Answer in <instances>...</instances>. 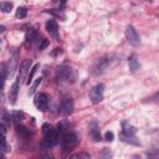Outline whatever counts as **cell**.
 Wrapping results in <instances>:
<instances>
[{
  "mask_svg": "<svg viewBox=\"0 0 159 159\" xmlns=\"http://www.w3.org/2000/svg\"><path fill=\"white\" fill-rule=\"evenodd\" d=\"M32 68V61L30 58H25L21 65H20V72H19V78L20 80H27V76Z\"/></svg>",
  "mask_w": 159,
  "mask_h": 159,
  "instance_id": "obj_7",
  "label": "cell"
},
{
  "mask_svg": "<svg viewBox=\"0 0 159 159\" xmlns=\"http://www.w3.org/2000/svg\"><path fill=\"white\" fill-rule=\"evenodd\" d=\"M88 132H89V135L92 137V139L94 142H101L102 137H101V133H99V127H98V123L97 120H92L88 125Z\"/></svg>",
  "mask_w": 159,
  "mask_h": 159,
  "instance_id": "obj_8",
  "label": "cell"
},
{
  "mask_svg": "<svg viewBox=\"0 0 159 159\" xmlns=\"http://www.w3.org/2000/svg\"><path fill=\"white\" fill-rule=\"evenodd\" d=\"M46 31L50 34V36H52L55 40H58V26L57 22L55 20H48L46 22Z\"/></svg>",
  "mask_w": 159,
  "mask_h": 159,
  "instance_id": "obj_11",
  "label": "cell"
},
{
  "mask_svg": "<svg viewBox=\"0 0 159 159\" xmlns=\"http://www.w3.org/2000/svg\"><path fill=\"white\" fill-rule=\"evenodd\" d=\"M16 55H14L12 57H10V61H9V67H7V76L11 78L14 76V72L16 70V65H17V60H16Z\"/></svg>",
  "mask_w": 159,
  "mask_h": 159,
  "instance_id": "obj_14",
  "label": "cell"
},
{
  "mask_svg": "<svg viewBox=\"0 0 159 159\" xmlns=\"http://www.w3.org/2000/svg\"><path fill=\"white\" fill-rule=\"evenodd\" d=\"M135 132H137V129H135L133 125H130L127 120H123V122H122V133H123V134L129 135V137H134Z\"/></svg>",
  "mask_w": 159,
  "mask_h": 159,
  "instance_id": "obj_13",
  "label": "cell"
},
{
  "mask_svg": "<svg viewBox=\"0 0 159 159\" xmlns=\"http://www.w3.org/2000/svg\"><path fill=\"white\" fill-rule=\"evenodd\" d=\"M125 37L132 46H139L140 45V37H139V34L137 32V30L134 29V26L128 25L125 27Z\"/></svg>",
  "mask_w": 159,
  "mask_h": 159,
  "instance_id": "obj_6",
  "label": "cell"
},
{
  "mask_svg": "<svg viewBox=\"0 0 159 159\" xmlns=\"http://www.w3.org/2000/svg\"><path fill=\"white\" fill-rule=\"evenodd\" d=\"M128 67H129V70L132 72H135L137 70H139V62L135 58V56H130L128 58Z\"/></svg>",
  "mask_w": 159,
  "mask_h": 159,
  "instance_id": "obj_16",
  "label": "cell"
},
{
  "mask_svg": "<svg viewBox=\"0 0 159 159\" xmlns=\"http://www.w3.org/2000/svg\"><path fill=\"white\" fill-rule=\"evenodd\" d=\"M15 15H16L17 19H24V17H26V15H27V10H26V7H22V6L17 7Z\"/></svg>",
  "mask_w": 159,
  "mask_h": 159,
  "instance_id": "obj_22",
  "label": "cell"
},
{
  "mask_svg": "<svg viewBox=\"0 0 159 159\" xmlns=\"http://www.w3.org/2000/svg\"><path fill=\"white\" fill-rule=\"evenodd\" d=\"M119 139H120L122 142H124V143H129V144H133V145H139V144H140L134 137H129V135H125V134H123V133L119 134Z\"/></svg>",
  "mask_w": 159,
  "mask_h": 159,
  "instance_id": "obj_17",
  "label": "cell"
},
{
  "mask_svg": "<svg viewBox=\"0 0 159 159\" xmlns=\"http://www.w3.org/2000/svg\"><path fill=\"white\" fill-rule=\"evenodd\" d=\"M103 93H104V86L102 83H98L96 86H93L89 91V99L93 104L99 103L103 99Z\"/></svg>",
  "mask_w": 159,
  "mask_h": 159,
  "instance_id": "obj_4",
  "label": "cell"
},
{
  "mask_svg": "<svg viewBox=\"0 0 159 159\" xmlns=\"http://www.w3.org/2000/svg\"><path fill=\"white\" fill-rule=\"evenodd\" d=\"M39 67H40V65H39V63H36V65H34V66H32V68H31V71H30V73H29V76H27V80H26V84H32L34 76H35V73L37 72Z\"/></svg>",
  "mask_w": 159,
  "mask_h": 159,
  "instance_id": "obj_19",
  "label": "cell"
},
{
  "mask_svg": "<svg viewBox=\"0 0 159 159\" xmlns=\"http://www.w3.org/2000/svg\"><path fill=\"white\" fill-rule=\"evenodd\" d=\"M70 159H91V155L88 153H84V152H81V153H77V154H73Z\"/></svg>",
  "mask_w": 159,
  "mask_h": 159,
  "instance_id": "obj_24",
  "label": "cell"
},
{
  "mask_svg": "<svg viewBox=\"0 0 159 159\" xmlns=\"http://www.w3.org/2000/svg\"><path fill=\"white\" fill-rule=\"evenodd\" d=\"M104 138H106L107 142H112V140L114 139V134H113V132H106Z\"/></svg>",
  "mask_w": 159,
  "mask_h": 159,
  "instance_id": "obj_27",
  "label": "cell"
},
{
  "mask_svg": "<svg viewBox=\"0 0 159 159\" xmlns=\"http://www.w3.org/2000/svg\"><path fill=\"white\" fill-rule=\"evenodd\" d=\"M71 72H72V68L67 65H61L57 67V77L61 78V80H68L71 77Z\"/></svg>",
  "mask_w": 159,
  "mask_h": 159,
  "instance_id": "obj_12",
  "label": "cell"
},
{
  "mask_svg": "<svg viewBox=\"0 0 159 159\" xmlns=\"http://www.w3.org/2000/svg\"><path fill=\"white\" fill-rule=\"evenodd\" d=\"M112 158V153L108 148H104L101 153V159H111Z\"/></svg>",
  "mask_w": 159,
  "mask_h": 159,
  "instance_id": "obj_26",
  "label": "cell"
},
{
  "mask_svg": "<svg viewBox=\"0 0 159 159\" xmlns=\"http://www.w3.org/2000/svg\"><path fill=\"white\" fill-rule=\"evenodd\" d=\"M16 133L22 137V138H30L31 137V132L29 128H26L25 125H21V124H17L16 125Z\"/></svg>",
  "mask_w": 159,
  "mask_h": 159,
  "instance_id": "obj_15",
  "label": "cell"
},
{
  "mask_svg": "<svg viewBox=\"0 0 159 159\" xmlns=\"http://www.w3.org/2000/svg\"><path fill=\"white\" fill-rule=\"evenodd\" d=\"M61 53H62V50H61V48H58V47H56V48L52 51V53H51V55H52L53 57H56V56H58V55H61Z\"/></svg>",
  "mask_w": 159,
  "mask_h": 159,
  "instance_id": "obj_30",
  "label": "cell"
},
{
  "mask_svg": "<svg viewBox=\"0 0 159 159\" xmlns=\"http://www.w3.org/2000/svg\"><path fill=\"white\" fill-rule=\"evenodd\" d=\"M41 81H42V78L39 77V78L35 80V82H32V84H31V87H30V89H29V94H34V93H35V91H36V88L39 87V84L41 83Z\"/></svg>",
  "mask_w": 159,
  "mask_h": 159,
  "instance_id": "obj_23",
  "label": "cell"
},
{
  "mask_svg": "<svg viewBox=\"0 0 159 159\" xmlns=\"http://www.w3.org/2000/svg\"><path fill=\"white\" fill-rule=\"evenodd\" d=\"M48 43H50V42H48V40H42V42L40 43L39 48H40V50H45V48L48 46Z\"/></svg>",
  "mask_w": 159,
  "mask_h": 159,
  "instance_id": "obj_29",
  "label": "cell"
},
{
  "mask_svg": "<svg viewBox=\"0 0 159 159\" xmlns=\"http://www.w3.org/2000/svg\"><path fill=\"white\" fill-rule=\"evenodd\" d=\"M148 102H159V92L153 94L150 98H148Z\"/></svg>",
  "mask_w": 159,
  "mask_h": 159,
  "instance_id": "obj_28",
  "label": "cell"
},
{
  "mask_svg": "<svg viewBox=\"0 0 159 159\" xmlns=\"http://www.w3.org/2000/svg\"><path fill=\"white\" fill-rule=\"evenodd\" d=\"M34 104L39 111L46 112L47 108H48V96L46 93H43V92L37 93L35 96V98H34Z\"/></svg>",
  "mask_w": 159,
  "mask_h": 159,
  "instance_id": "obj_5",
  "label": "cell"
},
{
  "mask_svg": "<svg viewBox=\"0 0 159 159\" xmlns=\"http://www.w3.org/2000/svg\"><path fill=\"white\" fill-rule=\"evenodd\" d=\"M144 155H145L147 159H159V148L150 149V150L145 152Z\"/></svg>",
  "mask_w": 159,
  "mask_h": 159,
  "instance_id": "obj_18",
  "label": "cell"
},
{
  "mask_svg": "<svg viewBox=\"0 0 159 159\" xmlns=\"http://www.w3.org/2000/svg\"><path fill=\"white\" fill-rule=\"evenodd\" d=\"M19 83H20V78L17 77V80H15L12 86L10 87V91H9V102H10V104L16 103L17 94H19Z\"/></svg>",
  "mask_w": 159,
  "mask_h": 159,
  "instance_id": "obj_9",
  "label": "cell"
},
{
  "mask_svg": "<svg viewBox=\"0 0 159 159\" xmlns=\"http://www.w3.org/2000/svg\"><path fill=\"white\" fill-rule=\"evenodd\" d=\"M1 152H10V145L6 143V138L5 135L1 134Z\"/></svg>",
  "mask_w": 159,
  "mask_h": 159,
  "instance_id": "obj_25",
  "label": "cell"
},
{
  "mask_svg": "<svg viewBox=\"0 0 159 159\" xmlns=\"http://www.w3.org/2000/svg\"><path fill=\"white\" fill-rule=\"evenodd\" d=\"M0 7H1L2 12H10V10L12 9V2H9V1H1Z\"/></svg>",
  "mask_w": 159,
  "mask_h": 159,
  "instance_id": "obj_21",
  "label": "cell"
},
{
  "mask_svg": "<svg viewBox=\"0 0 159 159\" xmlns=\"http://www.w3.org/2000/svg\"><path fill=\"white\" fill-rule=\"evenodd\" d=\"M10 116H11V119H14V120H21L25 117V113L22 111H14Z\"/></svg>",
  "mask_w": 159,
  "mask_h": 159,
  "instance_id": "obj_20",
  "label": "cell"
},
{
  "mask_svg": "<svg viewBox=\"0 0 159 159\" xmlns=\"http://www.w3.org/2000/svg\"><path fill=\"white\" fill-rule=\"evenodd\" d=\"M80 143V138L73 132H67L63 135H61V147L63 152H70L73 148H76Z\"/></svg>",
  "mask_w": 159,
  "mask_h": 159,
  "instance_id": "obj_2",
  "label": "cell"
},
{
  "mask_svg": "<svg viewBox=\"0 0 159 159\" xmlns=\"http://www.w3.org/2000/svg\"><path fill=\"white\" fill-rule=\"evenodd\" d=\"M111 62H112V58H111L109 56H103V57L98 58V60L92 65L91 72H92L94 76L102 75V73L107 70V67L111 65Z\"/></svg>",
  "mask_w": 159,
  "mask_h": 159,
  "instance_id": "obj_3",
  "label": "cell"
},
{
  "mask_svg": "<svg viewBox=\"0 0 159 159\" xmlns=\"http://www.w3.org/2000/svg\"><path fill=\"white\" fill-rule=\"evenodd\" d=\"M73 107H75V104H73L72 98H66L62 102V104H61V113H62V116H65V117L71 116L73 113Z\"/></svg>",
  "mask_w": 159,
  "mask_h": 159,
  "instance_id": "obj_10",
  "label": "cell"
},
{
  "mask_svg": "<svg viewBox=\"0 0 159 159\" xmlns=\"http://www.w3.org/2000/svg\"><path fill=\"white\" fill-rule=\"evenodd\" d=\"M0 31L4 32V31H5V27H4V26H0Z\"/></svg>",
  "mask_w": 159,
  "mask_h": 159,
  "instance_id": "obj_32",
  "label": "cell"
},
{
  "mask_svg": "<svg viewBox=\"0 0 159 159\" xmlns=\"http://www.w3.org/2000/svg\"><path fill=\"white\" fill-rule=\"evenodd\" d=\"M41 130H42V135H43V139L41 142V148L43 150H47V149H51L53 145L57 144L58 142V133L56 130V128L50 124V123H43L42 127H41Z\"/></svg>",
  "mask_w": 159,
  "mask_h": 159,
  "instance_id": "obj_1",
  "label": "cell"
},
{
  "mask_svg": "<svg viewBox=\"0 0 159 159\" xmlns=\"http://www.w3.org/2000/svg\"><path fill=\"white\" fill-rule=\"evenodd\" d=\"M41 159H53V157L50 154H43V155H41Z\"/></svg>",
  "mask_w": 159,
  "mask_h": 159,
  "instance_id": "obj_31",
  "label": "cell"
}]
</instances>
